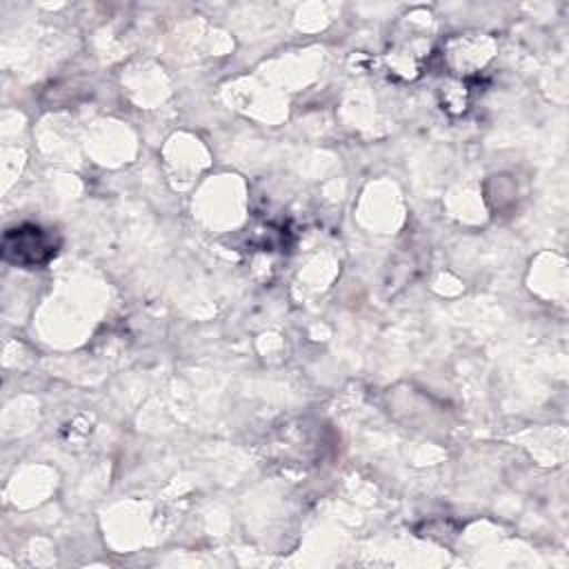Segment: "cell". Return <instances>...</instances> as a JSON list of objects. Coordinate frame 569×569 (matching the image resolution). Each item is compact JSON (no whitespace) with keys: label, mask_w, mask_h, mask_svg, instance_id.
I'll return each instance as SVG.
<instances>
[{"label":"cell","mask_w":569,"mask_h":569,"mask_svg":"<svg viewBox=\"0 0 569 569\" xmlns=\"http://www.w3.org/2000/svg\"><path fill=\"white\" fill-rule=\"evenodd\" d=\"M56 240L38 224H20L9 229L2 240L4 260L22 267H40L56 256Z\"/></svg>","instance_id":"6da1fadb"}]
</instances>
